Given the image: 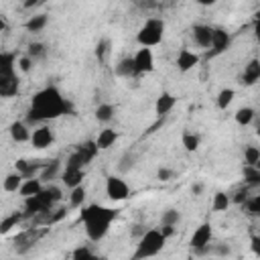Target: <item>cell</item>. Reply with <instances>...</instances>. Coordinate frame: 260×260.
Segmentation results:
<instances>
[{
    "instance_id": "obj_1",
    "label": "cell",
    "mask_w": 260,
    "mask_h": 260,
    "mask_svg": "<svg viewBox=\"0 0 260 260\" xmlns=\"http://www.w3.org/2000/svg\"><path fill=\"white\" fill-rule=\"evenodd\" d=\"M67 112V102L61 98L57 87H45L41 89L30 104L26 122H43V120H51L57 118L61 114Z\"/></svg>"
},
{
    "instance_id": "obj_2",
    "label": "cell",
    "mask_w": 260,
    "mask_h": 260,
    "mask_svg": "<svg viewBox=\"0 0 260 260\" xmlns=\"http://www.w3.org/2000/svg\"><path fill=\"white\" fill-rule=\"evenodd\" d=\"M116 215H118L116 209H108V207H102V205H87L81 211V221L85 223L87 238L91 242L102 240L108 234L110 223H112V219H116Z\"/></svg>"
},
{
    "instance_id": "obj_3",
    "label": "cell",
    "mask_w": 260,
    "mask_h": 260,
    "mask_svg": "<svg viewBox=\"0 0 260 260\" xmlns=\"http://www.w3.org/2000/svg\"><path fill=\"white\" fill-rule=\"evenodd\" d=\"M167 238L160 234V230H144L140 240H138V246H136V252L132 254L134 260H142V258H150V256H156L162 246H165Z\"/></svg>"
},
{
    "instance_id": "obj_4",
    "label": "cell",
    "mask_w": 260,
    "mask_h": 260,
    "mask_svg": "<svg viewBox=\"0 0 260 260\" xmlns=\"http://www.w3.org/2000/svg\"><path fill=\"white\" fill-rule=\"evenodd\" d=\"M162 35H165V22L160 18H148L142 24V28L138 30L136 41L142 47H154L162 41Z\"/></svg>"
},
{
    "instance_id": "obj_5",
    "label": "cell",
    "mask_w": 260,
    "mask_h": 260,
    "mask_svg": "<svg viewBox=\"0 0 260 260\" xmlns=\"http://www.w3.org/2000/svg\"><path fill=\"white\" fill-rule=\"evenodd\" d=\"M106 195H108L112 201H124V199L130 195V187L126 185L124 179L112 175V177L106 179Z\"/></svg>"
},
{
    "instance_id": "obj_6",
    "label": "cell",
    "mask_w": 260,
    "mask_h": 260,
    "mask_svg": "<svg viewBox=\"0 0 260 260\" xmlns=\"http://www.w3.org/2000/svg\"><path fill=\"white\" fill-rule=\"evenodd\" d=\"M134 59V69L136 73H148L154 69V55L150 47H142L138 49V53L132 57Z\"/></svg>"
},
{
    "instance_id": "obj_7",
    "label": "cell",
    "mask_w": 260,
    "mask_h": 260,
    "mask_svg": "<svg viewBox=\"0 0 260 260\" xmlns=\"http://www.w3.org/2000/svg\"><path fill=\"white\" fill-rule=\"evenodd\" d=\"M53 140H55L53 130H51L49 126H45V124L37 126V128L30 132V142H32V146H35L37 150H43V148L51 146V144H53Z\"/></svg>"
},
{
    "instance_id": "obj_8",
    "label": "cell",
    "mask_w": 260,
    "mask_h": 260,
    "mask_svg": "<svg viewBox=\"0 0 260 260\" xmlns=\"http://www.w3.org/2000/svg\"><path fill=\"white\" fill-rule=\"evenodd\" d=\"M209 242H211V223H209V221H203L199 228H195V232H193L189 244H191L193 250H197V248L209 246Z\"/></svg>"
},
{
    "instance_id": "obj_9",
    "label": "cell",
    "mask_w": 260,
    "mask_h": 260,
    "mask_svg": "<svg viewBox=\"0 0 260 260\" xmlns=\"http://www.w3.org/2000/svg\"><path fill=\"white\" fill-rule=\"evenodd\" d=\"M228 45H230V32H225L223 28H213V32H211V45H209L213 51L209 55H217V53L225 51Z\"/></svg>"
},
{
    "instance_id": "obj_10",
    "label": "cell",
    "mask_w": 260,
    "mask_h": 260,
    "mask_svg": "<svg viewBox=\"0 0 260 260\" xmlns=\"http://www.w3.org/2000/svg\"><path fill=\"white\" fill-rule=\"evenodd\" d=\"M211 32H213L211 26H207V24H195L191 37H193V41H195L199 47L209 49V45H211Z\"/></svg>"
},
{
    "instance_id": "obj_11",
    "label": "cell",
    "mask_w": 260,
    "mask_h": 260,
    "mask_svg": "<svg viewBox=\"0 0 260 260\" xmlns=\"http://www.w3.org/2000/svg\"><path fill=\"white\" fill-rule=\"evenodd\" d=\"M10 77H14V55L0 53V85L6 83Z\"/></svg>"
},
{
    "instance_id": "obj_12",
    "label": "cell",
    "mask_w": 260,
    "mask_h": 260,
    "mask_svg": "<svg viewBox=\"0 0 260 260\" xmlns=\"http://www.w3.org/2000/svg\"><path fill=\"white\" fill-rule=\"evenodd\" d=\"M197 63H199V55L191 53L189 49L179 51V57H177V67H179V71H181V73L191 71V69H193Z\"/></svg>"
},
{
    "instance_id": "obj_13",
    "label": "cell",
    "mask_w": 260,
    "mask_h": 260,
    "mask_svg": "<svg viewBox=\"0 0 260 260\" xmlns=\"http://www.w3.org/2000/svg\"><path fill=\"white\" fill-rule=\"evenodd\" d=\"M175 95L173 93H169V91H162L158 98H156V104H154V110H156V116H167L173 108H175Z\"/></svg>"
},
{
    "instance_id": "obj_14",
    "label": "cell",
    "mask_w": 260,
    "mask_h": 260,
    "mask_svg": "<svg viewBox=\"0 0 260 260\" xmlns=\"http://www.w3.org/2000/svg\"><path fill=\"white\" fill-rule=\"evenodd\" d=\"M8 132H10V138H12L14 142H26V140H30V130H28V126H26L24 122H20V120L12 122L10 128H8Z\"/></svg>"
},
{
    "instance_id": "obj_15",
    "label": "cell",
    "mask_w": 260,
    "mask_h": 260,
    "mask_svg": "<svg viewBox=\"0 0 260 260\" xmlns=\"http://www.w3.org/2000/svg\"><path fill=\"white\" fill-rule=\"evenodd\" d=\"M83 177H85L83 169H69V167H65V171L61 173V181H63L65 187H69V189L75 187V185H81Z\"/></svg>"
},
{
    "instance_id": "obj_16",
    "label": "cell",
    "mask_w": 260,
    "mask_h": 260,
    "mask_svg": "<svg viewBox=\"0 0 260 260\" xmlns=\"http://www.w3.org/2000/svg\"><path fill=\"white\" fill-rule=\"evenodd\" d=\"M41 189H43V181L39 177H28V179H22V183L18 187V193L22 197H28V195H37Z\"/></svg>"
},
{
    "instance_id": "obj_17",
    "label": "cell",
    "mask_w": 260,
    "mask_h": 260,
    "mask_svg": "<svg viewBox=\"0 0 260 260\" xmlns=\"http://www.w3.org/2000/svg\"><path fill=\"white\" fill-rule=\"evenodd\" d=\"M258 79H260V63H258V59H252V61L246 65V69H244L242 83H244V85H254Z\"/></svg>"
},
{
    "instance_id": "obj_18",
    "label": "cell",
    "mask_w": 260,
    "mask_h": 260,
    "mask_svg": "<svg viewBox=\"0 0 260 260\" xmlns=\"http://www.w3.org/2000/svg\"><path fill=\"white\" fill-rule=\"evenodd\" d=\"M116 140H118V132H116L114 128H104V130L98 134L95 144H98V148H100V150H106V148L114 146V144H116Z\"/></svg>"
},
{
    "instance_id": "obj_19",
    "label": "cell",
    "mask_w": 260,
    "mask_h": 260,
    "mask_svg": "<svg viewBox=\"0 0 260 260\" xmlns=\"http://www.w3.org/2000/svg\"><path fill=\"white\" fill-rule=\"evenodd\" d=\"M14 167H16V173L22 175V179H28V177H35V173L43 167V162H30L26 158H18L14 162Z\"/></svg>"
},
{
    "instance_id": "obj_20",
    "label": "cell",
    "mask_w": 260,
    "mask_h": 260,
    "mask_svg": "<svg viewBox=\"0 0 260 260\" xmlns=\"http://www.w3.org/2000/svg\"><path fill=\"white\" fill-rule=\"evenodd\" d=\"M43 234H45V230L28 228V230H24L20 236H16V238H14V244H16V246H18V244H24L26 248H30V246H32V244H35Z\"/></svg>"
},
{
    "instance_id": "obj_21",
    "label": "cell",
    "mask_w": 260,
    "mask_h": 260,
    "mask_svg": "<svg viewBox=\"0 0 260 260\" xmlns=\"http://www.w3.org/2000/svg\"><path fill=\"white\" fill-rule=\"evenodd\" d=\"M59 169H61V160L59 158H53V160H49V162H43V167H41V181H49V179H55V175L59 173Z\"/></svg>"
},
{
    "instance_id": "obj_22",
    "label": "cell",
    "mask_w": 260,
    "mask_h": 260,
    "mask_svg": "<svg viewBox=\"0 0 260 260\" xmlns=\"http://www.w3.org/2000/svg\"><path fill=\"white\" fill-rule=\"evenodd\" d=\"M47 22H49V16L47 14H35V16H30L24 22V28L28 32H39V30H43L47 26Z\"/></svg>"
},
{
    "instance_id": "obj_23",
    "label": "cell",
    "mask_w": 260,
    "mask_h": 260,
    "mask_svg": "<svg viewBox=\"0 0 260 260\" xmlns=\"http://www.w3.org/2000/svg\"><path fill=\"white\" fill-rule=\"evenodd\" d=\"M114 114H116V108L112 104H100L95 108V120L102 124H108L110 120H114Z\"/></svg>"
},
{
    "instance_id": "obj_24",
    "label": "cell",
    "mask_w": 260,
    "mask_h": 260,
    "mask_svg": "<svg viewBox=\"0 0 260 260\" xmlns=\"http://www.w3.org/2000/svg\"><path fill=\"white\" fill-rule=\"evenodd\" d=\"M242 173H244V181H246L248 187H256V185H260V171H258L256 165H244Z\"/></svg>"
},
{
    "instance_id": "obj_25",
    "label": "cell",
    "mask_w": 260,
    "mask_h": 260,
    "mask_svg": "<svg viewBox=\"0 0 260 260\" xmlns=\"http://www.w3.org/2000/svg\"><path fill=\"white\" fill-rule=\"evenodd\" d=\"M116 75H120V77H130V75H136V69H134V59H132V57H124V59H120V63L116 65Z\"/></svg>"
},
{
    "instance_id": "obj_26",
    "label": "cell",
    "mask_w": 260,
    "mask_h": 260,
    "mask_svg": "<svg viewBox=\"0 0 260 260\" xmlns=\"http://www.w3.org/2000/svg\"><path fill=\"white\" fill-rule=\"evenodd\" d=\"M254 116H256V112H254V108H250V106L238 108L236 114H234V118H236V122H238L240 126H248V124H252Z\"/></svg>"
},
{
    "instance_id": "obj_27",
    "label": "cell",
    "mask_w": 260,
    "mask_h": 260,
    "mask_svg": "<svg viewBox=\"0 0 260 260\" xmlns=\"http://www.w3.org/2000/svg\"><path fill=\"white\" fill-rule=\"evenodd\" d=\"M98 144H95V140H87V142H83V144H79L77 146V152L83 156V160L85 162H91V158L98 154Z\"/></svg>"
},
{
    "instance_id": "obj_28",
    "label": "cell",
    "mask_w": 260,
    "mask_h": 260,
    "mask_svg": "<svg viewBox=\"0 0 260 260\" xmlns=\"http://www.w3.org/2000/svg\"><path fill=\"white\" fill-rule=\"evenodd\" d=\"M20 183H22V175H20V173H10V175H6V177H4L2 187H4V191L14 193V191H18Z\"/></svg>"
},
{
    "instance_id": "obj_29",
    "label": "cell",
    "mask_w": 260,
    "mask_h": 260,
    "mask_svg": "<svg viewBox=\"0 0 260 260\" xmlns=\"http://www.w3.org/2000/svg\"><path fill=\"white\" fill-rule=\"evenodd\" d=\"M22 213H10V215H6L2 221H0V234H8L12 228H16L20 221H22Z\"/></svg>"
},
{
    "instance_id": "obj_30",
    "label": "cell",
    "mask_w": 260,
    "mask_h": 260,
    "mask_svg": "<svg viewBox=\"0 0 260 260\" xmlns=\"http://www.w3.org/2000/svg\"><path fill=\"white\" fill-rule=\"evenodd\" d=\"M85 201V189L83 185H75L71 187V193H69V205L71 207H81Z\"/></svg>"
},
{
    "instance_id": "obj_31",
    "label": "cell",
    "mask_w": 260,
    "mask_h": 260,
    "mask_svg": "<svg viewBox=\"0 0 260 260\" xmlns=\"http://www.w3.org/2000/svg\"><path fill=\"white\" fill-rule=\"evenodd\" d=\"M230 195L228 193H223V191H217L215 195H213V201H211V209L213 211H225L228 207H230Z\"/></svg>"
},
{
    "instance_id": "obj_32",
    "label": "cell",
    "mask_w": 260,
    "mask_h": 260,
    "mask_svg": "<svg viewBox=\"0 0 260 260\" xmlns=\"http://www.w3.org/2000/svg\"><path fill=\"white\" fill-rule=\"evenodd\" d=\"M234 95H236V91H234L232 87H223V89L217 93V108H219V110H228V106L234 102Z\"/></svg>"
},
{
    "instance_id": "obj_33",
    "label": "cell",
    "mask_w": 260,
    "mask_h": 260,
    "mask_svg": "<svg viewBox=\"0 0 260 260\" xmlns=\"http://www.w3.org/2000/svg\"><path fill=\"white\" fill-rule=\"evenodd\" d=\"M181 142H183V146H185L187 152H195V150L199 148V142H201V140H199V136L193 134V132H183Z\"/></svg>"
},
{
    "instance_id": "obj_34",
    "label": "cell",
    "mask_w": 260,
    "mask_h": 260,
    "mask_svg": "<svg viewBox=\"0 0 260 260\" xmlns=\"http://www.w3.org/2000/svg\"><path fill=\"white\" fill-rule=\"evenodd\" d=\"M14 93H18V79H16V75L10 77L6 83L0 85V95H2V98H10V95H14Z\"/></svg>"
},
{
    "instance_id": "obj_35",
    "label": "cell",
    "mask_w": 260,
    "mask_h": 260,
    "mask_svg": "<svg viewBox=\"0 0 260 260\" xmlns=\"http://www.w3.org/2000/svg\"><path fill=\"white\" fill-rule=\"evenodd\" d=\"M258 160H260V150H258V146H252V144L246 146V148H244V162L258 167Z\"/></svg>"
},
{
    "instance_id": "obj_36",
    "label": "cell",
    "mask_w": 260,
    "mask_h": 260,
    "mask_svg": "<svg viewBox=\"0 0 260 260\" xmlns=\"http://www.w3.org/2000/svg\"><path fill=\"white\" fill-rule=\"evenodd\" d=\"M45 53H47V49H45V45H43V43H30V45H28V49H26V55H28L32 61H37V59L45 57Z\"/></svg>"
},
{
    "instance_id": "obj_37",
    "label": "cell",
    "mask_w": 260,
    "mask_h": 260,
    "mask_svg": "<svg viewBox=\"0 0 260 260\" xmlns=\"http://www.w3.org/2000/svg\"><path fill=\"white\" fill-rule=\"evenodd\" d=\"M242 205L246 207V211H248L250 215H258V213H260V195H252V197H248Z\"/></svg>"
},
{
    "instance_id": "obj_38",
    "label": "cell",
    "mask_w": 260,
    "mask_h": 260,
    "mask_svg": "<svg viewBox=\"0 0 260 260\" xmlns=\"http://www.w3.org/2000/svg\"><path fill=\"white\" fill-rule=\"evenodd\" d=\"M179 219H181V213H179L177 209H167V211H162V215H160L162 225H175V223H179Z\"/></svg>"
},
{
    "instance_id": "obj_39",
    "label": "cell",
    "mask_w": 260,
    "mask_h": 260,
    "mask_svg": "<svg viewBox=\"0 0 260 260\" xmlns=\"http://www.w3.org/2000/svg\"><path fill=\"white\" fill-rule=\"evenodd\" d=\"M85 165H87V162L83 160V156H81L77 150H75V152H71V154H69V158L65 160V167H69V169H83Z\"/></svg>"
},
{
    "instance_id": "obj_40",
    "label": "cell",
    "mask_w": 260,
    "mask_h": 260,
    "mask_svg": "<svg viewBox=\"0 0 260 260\" xmlns=\"http://www.w3.org/2000/svg\"><path fill=\"white\" fill-rule=\"evenodd\" d=\"M71 256H73L75 260H83V258H93L95 254H93V250H91L89 246H77V248L71 252Z\"/></svg>"
},
{
    "instance_id": "obj_41",
    "label": "cell",
    "mask_w": 260,
    "mask_h": 260,
    "mask_svg": "<svg viewBox=\"0 0 260 260\" xmlns=\"http://www.w3.org/2000/svg\"><path fill=\"white\" fill-rule=\"evenodd\" d=\"M246 199H248V187L238 189V191H236V193L230 197V201H232V203H238V205H242Z\"/></svg>"
},
{
    "instance_id": "obj_42",
    "label": "cell",
    "mask_w": 260,
    "mask_h": 260,
    "mask_svg": "<svg viewBox=\"0 0 260 260\" xmlns=\"http://www.w3.org/2000/svg\"><path fill=\"white\" fill-rule=\"evenodd\" d=\"M65 215H67V209H65V207H59L55 213L51 211V213H49V217H47V225H53V223H57V221H59V219H63Z\"/></svg>"
},
{
    "instance_id": "obj_43",
    "label": "cell",
    "mask_w": 260,
    "mask_h": 260,
    "mask_svg": "<svg viewBox=\"0 0 260 260\" xmlns=\"http://www.w3.org/2000/svg\"><path fill=\"white\" fill-rule=\"evenodd\" d=\"M32 63H35V61H32L28 55H24V57L18 59V69H20L22 73H28V71L32 69Z\"/></svg>"
},
{
    "instance_id": "obj_44",
    "label": "cell",
    "mask_w": 260,
    "mask_h": 260,
    "mask_svg": "<svg viewBox=\"0 0 260 260\" xmlns=\"http://www.w3.org/2000/svg\"><path fill=\"white\" fill-rule=\"evenodd\" d=\"M106 53H108V41H100L98 47H95V57L100 61H104L106 59Z\"/></svg>"
},
{
    "instance_id": "obj_45",
    "label": "cell",
    "mask_w": 260,
    "mask_h": 260,
    "mask_svg": "<svg viewBox=\"0 0 260 260\" xmlns=\"http://www.w3.org/2000/svg\"><path fill=\"white\" fill-rule=\"evenodd\" d=\"M45 191H47V195L53 199V203H57V201L61 199V189H59V187H55V185H49V187H45Z\"/></svg>"
},
{
    "instance_id": "obj_46",
    "label": "cell",
    "mask_w": 260,
    "mask_h": 260,
    "mask_svg": "<svg viewBox=\"0 0 260 260\" xmlns=\"http://www.w3.org/2000/svg\"><path fill=\"white\" fill-rule=\"evenodd\" d=\"M156 177H158V181H169V179L173 177V171L167 169V167H160L158 173H156Z\"/></svg>"
},
{
    "instance_id": "obj_47",
    "label": "cell",
    "mask_w": 260,
    "mask_h": 260,
    "mask_svg": "<svg viewBox=\"0 0 260 260\" xmlns=\"http://www.w3.org/2000/svg\"><path fill=\"white\" fill-rule=\"evenodd\" d=\"M160 234H162L165 238H171V236L175 234V225H162V230H160Z\"/></svg>"
},
{
    "instance_id": "obj_48",
    "label": "cell",
    "mask_w": 260,
    "mask_h": 260,
    "mask_svg": "<svg viewBox=\"0 0 260 260\" xmlns=\"http://www.w3.org/2000/svg\"><path fill=\"white\" fill-rule=\"evenodd\" d=\"M258 244H260V238L254 236V238H252V250H254V254H260V246H258Z\"/></svg>"
},
{
    "instance_id": "obj_49",
    "label": "cell",
    "mask_w": 260,
    "mask_h": 260,
    "mask_svg": "<svg viewBox=\"0 0 260 260\" xmlns=\"http://www.w3.org/2000/svg\"><path fill=\"white\" fill-rule=\"evenodd\" d=\"M197 4H201V6H213L217 0H195Z\"/></svg>"
},
{
    "instance_id": "obj_50",
    "label": "cell",
    "mask_w": 260,
    "mask_h": 260,
    "mask_svg": "<svg viewBox=\"0 0 260 260\" xmlns=\"http://www.w3.org/2000/svg\"><path fill=\"white\" fill-rule=\"evenodd\" d=\"M191 189H193V193H195V195H199V193L203 191V185H201V183H197V185H193Z\"/></svg>"
},
{
    "instance_id": "obj_51",
    "label": "cell",
    "mask_w": 260,
    "mask_h": 260,
    "mask_svg": "<svg viewBox=\"0 0 260 260\" xmlns=\"http://www.w3.org/2000/svg\"><path fill=\"white\" fill-rule=\"evenodd\" d=\"M35 4H39V0H24V8H30V6H35Z\"/></svg>"
},
{
    "instance_id": "obj_52",
    "label": "cell",
    "mask_w": 260,
    "mask_h": 260,
    "mask_svg": "<svg viewBox=\"0 0 260 260\" xmlns=\"http://www.w3.org/2000/svg\"><path fill=\"white\" fill-rule=\"evenodd\" d=\"M4 28H6V22H4V18L0 16V30H4Z\"/></svg>"
},
{
    "instance_id": "obj_53",
    "label": "cell",
    "mask_w": 260,
    "mask_h": 260,
    "mask_svg": "<svg viewBox=\"0 0 260 260\" xmlns=\"http://www.w3.org/2000/svg\"><path fill=\"white\" fill-rule=\"evenodd\" d=\"M39 2H47V0H39Z\"/></svg>"
}]
</instances>
